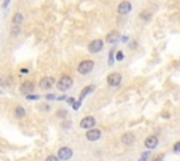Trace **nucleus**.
<instances>
[{
    "label": "nucleus",
    "mask_w": 180,
    "mask_h": 161,
    "mask_svg": "<svg viewBox=\"0 0 180 161\" xmlns=\"http://www.w3.org/2000/svg\"><path fill=\"white\" fill-rule=\"evenodd\" d=\"M73 84V79L70 76H62L57 83V87L61 90V91H68V90L72 87Z\"/></svg>",
    "instance_id": "nucleus-1"
},
{
    "label": "nucleus",
    "mask_w": 180,
    "mask_h": 161,
    "mask_svg": "<svg viewBox=\"0 0 180 161\" xmlns=\"http://www.w3.org/2000/svg\"><path fill=\"white\" fill-rule=\"evenodd\" d=\"M94 67V62L90 59H86V60H82V62L79 63V66H77V72L80 73V74H89L92 70H93Z\"/></svg>",
    "instance_id": "nucleus-2"
},
{
    "label": "nucleus",
    "mask_w": 180,
    "mask_h": 161,
    "mask_svg": "<svg viewBox=\"0 0 180 161\" xmlns=\"http://www.w3.org/2000/svg\"><path fill=\"white\" fill-rule=\"evenodd\" d=\"M103 46H104V42L101 39H94L89 43L87 49H89L90 53H99L101 49H103Z\"/></svg>",
    "instance_id": "nucleus-3"
},
{
    "label": "nucleus",
    "mask_w": 180,
    "mask_h": 161,
    "mask_svg": "<svg viewBox=\"0 0 180 161\" xmlns=\"http://www.w3.org/2000/svg\"><path fill=\"white\" fill-rule=\"evenodd\" d=\"M131 10H132V4H131L130 2H127V0L121 2V3L118 4V7H117V13L120 14V16H125V14H128Z\"/></svg>",
    "instance_id": "nucleus-4"
},
{
    "label": "nucleus",
    "mask_w": 180,
    "mask_h": 161,
    "mask_svg": "<svg viewBox=\"0 0 180 161\" xmlns=\"http://www.w3.org/2000/svg\"><path fill=\"white\" fill-rule=\"evenodd\" d=\"M121 80H123V76H121L120 73H111V74H108V77H107V83H108L110 87L120 86Z\"/></svg>",
    "instance_id": "nucleus-5"
},
{
    "label": "nucleus",
    "mask_w": 180,
    "mask_h": 161,
    "mask_svg": "<svg viewBox=\"0 0 180 161\" xmlns=\"http://www.w3.org/2000/svg\"><path fill=\"white\" fill-rule=\"evenodd\" d=\"M73 155V151L70 150L69 147H61L58 150V158L62 161H66V160H70Z\"/></svg>",
    "instance_id": "nucleus-6"
},
{
    "label": "nucleus",
    "mask_w": 180,
    "mask_h": 161,
    "mask_svg": "<svg viewBox=\"0 0 180 161\" xmlns=\"http://www.w3.org/2000/svg\"><path fill=\"white\" fill-rule=\"evenodd\" d=\"M101 136V130L100 129H89V132H86V139L89 141H96L99 140Z\"/></svg>",
    "instance_id": "nucleus-7"
},
{
    "label": "nucleus",
    "mask_w": 180,
    "mask_h": 161,
    "mask_svg": "<svg viewBox=\"0 0 180 161\" xmlns=\"http://www.w3.org/2000/svg\"><path fill=\"white\" fill-rule=\"evenodd\" d=\"M158 144H159L158 136L151 135V136H148V137L145 139V146H147V148H149V150H154V148H156Z\"/></svg>",
    "instance_id": "nucleus-8"
},
{
    "label": "nucleus",
    "mask_w": 180,
    "mask_h": 161,
    "mask_svg": "<svg viewBox=\"0 0 180 161\" xmlns=\"http://www.w3.org/2000/svg\"><path fill=\"white\" fill-rule=\"evenodd\" d=\"M94 125H96V119L93 116H84L80 121V128L82 129H92Z\"/></svg>",
    "instance_id": "nucleus-9"
},
{
    "label": "nucleus",
    "mask_w": 180,
    "mask_h": 161,
    "mask_svg": "<svg viewBox=\"0 0 180 161\" xmlns=\"http://www.w3.org/2000/svg\"><path fill=\"white\" fill-rule=\"evenodd\" d=\"M53 84H55V79H53V77H44L40 81V88L49 90L51 87H53Z\"/></svg>",
    "instance_id": "nucleus-10"
},
{
    "label": "nucleus",
    "mask_w": 180,
    "mask_h": 161,
    "mask_svg": "<svg viewBox=\"0 0 180 161\" xmlns=\"http://www.w3.org/2000/svg\"><path fill=\"white\" fill-rule=\"evenodd\" d=\"M106 41L108 43H117L120 41V32L118 31H110L106 36Z\"/></svg>",
    "instance_id": "nucleus-11"
},
{
    "label": "nucleus",
    "mask_w": 180,
    "mask_h": 161,
    "mask_svg": "<svg viewBox=\"0 0 180 161\" xmlns=\"http://www.w3.org/2000/svg\"><path fill=\"white\" fill-rule=\"evenodd\" d=\"M33 90H34V84L31 81H25V83H23L20 86V91L23 92V94H31L33 92Z\"/></svg>",
    "instance_id": "nucleus-12"
},
{
    "label": "nucleus",
    "mask_w": 180,
    "mask_h": 161,
    "mask_svg": "<svg viewBox=\"0 0 180 161\" xmlns=\"http://www.w3.org/2000/svg\"><path fill=\"white\" fill-rule=\"evenodd\" d=\"M134 140H135V136L132 135V133H124L123 135V137H121V141H123L124 144H132L134 143Z\"/></svg>",
    "instance_id": "nucleus-13"
},
{
    "label": "nucleus",
    "mask_w": 180,
    "mask_h": 161,
    "mask_svg": "<svg viewBox=\"0 0 180 161\" xmlns=\"http://www.w3.org/2000/svg\"><path fill=\"white\" fill-rule=\"evenodd\" d=\"M93 90H94V86H92V84H90V86H87V87H84V88L82 90V91H80L79 99H80V101H83V99H84V97H86L87 94H90V92L93 91Z\"/></svg>",
    "instance_id": "nucleus-14"
},
{
    "label": "nucleus",
    "mask_w": 180,
    "mask_h": 161,
    "mask_svg": "<svg viewBox=\"0 0 180 161\" xmlns=\"http://www.w3.org/2000/svg\"><path fill=\"white\" fill-rule=\"evenodd\" d=\"M139 18H141V20H143V21H149V20H152V13H151V11H148V10L141 11V13H139Z\"/></svg>",
    "instance_id": "nucleus-15"
},
{
    "label": "nucleus",
    "mask_w": 180,
    "mask_h": 161,
    "mask_svg": "<svg viewBox=\"0 0 180 161\" xmlns=\"http://www.w3.org/2000/svg\"><path fill=\"white\" fill-rule=\"evenodd\" d=\"M14 116H16V118H24V116H25V109H24L23 107H17V108L14 109Z\"/></svg>",
    "instance_id": "nucleus-16"
},
{
    "label": "nucleus",
    "mask_w": 180,
    "mask_h": 161,
    "mask_svg": "<svg viewBox=\"0 0 180 161\" xmlns=\"http://www.w3.org/2000/svg\"><path fill=\"white\" fill-rule=\"evenodd\" d=\"M23 23V14L21 13H16L13 16V24L14 25H20Z\"/></svg>",
    "instance_id": "nucleus-17"
},
{
    "label": "nucleus",
    "mask_w": 180,
    "mask_h": 161,
    "mask_svg": "<svg viewBox=\"0 0 180 161\" xmlns=\"http://www.w3.org/2000/svg\"><path fill=\"white\" fill-rule=\"evenodd\" d=\"M11 83H13V80H11L10 77H9V79H6V80H4V79H2V76H0V84H2V86H3V87H9V86H10V84H11Z\"/></svg>",
    "instance_id": "nucleus-18"
},
{
    "label": "nucleus",
    "mask_w": 180,
    "mask_h": 161,
    "mask_svg": "<svg viewBox=\"0 0 180 161\" xmlns=\"http://www.w3.org/2000/svg\"><path fill=\"white\" fill-rule=\"evenodd\" d=\"M20 31H21L20 25H14V24H13V28H11V35H18V34H20Z\"/></svg>",
    "instance_id": "nucleus-19"
},
{
    "label": "nucleus",
    "mask_w": 180,
    "mask_h": 161,
    "mask_svg": "<svg viewBox=\"0 0 180 161\" xmlns=\"http://www.w3.org/2000/svg\"><path fill=\"white\" fill-rule=\"evenodd\" d=\"M149 155H151L149 151H145V153H142V157H141L138 161H147L148 158H149Z\"/></svg>",
    "instance_id": "nucleus-20"
},
{
    "label": "nucleus",
    "mask_w": 180,
    "mask_h": 161,
    "mask_svg": "<svg viewBox=\"0 0 180 161\" xmlns=\"http://www.w3.org/2000/svg\"><path fill=\"white\" fill-rule=\"evenodd\" d=\"M115 59L118 60V62H121V60L124 59V53L121 52V51H118V52H117V55H115Z\"/></svg>",
    "instance_id": "nucleus-21"
},
{
    "label": "nucleus",
    "mask_w": 180,
    "mask_h": 161,
    "mask_svg": "<svg viewBox=\"0 0 180 161\" xmlns=\"http://www.w3.org/2000/svg\"><path fill=\"white\" fill-rule=\"evenodd\" d=\"M173 153H180V141L174 143V146H173Z\"/></svg>",
    "instance_id": "nucleus-22"
},
{
    "label": "nucleus",
    "mask_w": 180,
    "mask_h": 161,
    "mask_svg": "<svg viewBox=\"0 0 180 161\" xmlns=\"http://www.w3.org/2000/svg\"><path fill=\"white\" fill-rule=\"evenodd\" d=\"M25 97H27V99H30V101H35V99L40 98L38 95H33V94H27Z\"/></svg>",
    "instance_id": "nucleus-23"
},
{
    "label": "nucleus",
    "mask_w": 180,
    "mask_h": 161,
    "mask_svg": "<svg viewBox=\"0 0 180 161\" xmlns=\"http://www.w3.org/2000/svg\"><path fill=\"white\" fill-rule=\"evenodd\" d=\"M80 104H82V101L79 99V101H75L73 104H72V107H73V109H79L80 108Z\"/></svg>",
    "instance_id": "nucleus-24"
},
{
    "label": "nucleus",
    "mask_w": 180,
    "mask_h": 161,
    "mask_svg": "<svg viewBox=\"0 0 180 161\" xmlns=\"http://www.w3.org/2000/svg\"><path fill=\"white\" fill-rule=\"evenodd\" d=\"M45 161H59V158L55 157V155H49V157L45 158Z\"/></svg>",
    "instance_id": "nucleus-25"
},
{
    "label": "nucleus",
    "mask_w": 180,
    "mask_h": 161,
    "mask_svg": "<svg viewBox=\"0 0 180 161\" xmlns=\"http://www.w3.org/2000/svg\"><path fill=\"white\" fill-rule=\"evenodd\" d=\"M114 53H115V51L111 49V52H110V65H113L114 63Z\"/></svg>",
    "instance_id": "nucleus-26"
},
{
    "label": "nucleus",
    "mask_w": 180,
    "mask_h": 161,
    "mask_svg": "<svg viewBox=\"0 0 180 161\" xmlns=\"http://www.w3.org/2000/svg\"><path fill=\"white\" fill-rule=\"evenodd\" d=\"M66 115H68V112L65 111V109H62V111H58V116H62V118H65Z\"/></svg>",
    "instance_id": "nucleus-27"
},
{
    "label": "nucleus",
    "mask_w": 180,
    "mask_h": 161,
    "mask_svg": "<svg viewBox=\"0 0 180 161\" xmlns=\"http://www.w3.org/2000/svg\"><path fill=\"white\" fill-rule=\"evenodd\" d=\"M55 98H57V97L53 95V94H48V95H47V99H49V101H51V99H55Z\"/></svg>",
    "instance_id": "nucleus-28"
},
{
    "label": "nucleus",
    "mask_w": 180,
    "mask_h": 161,
    "mask_svg": "<svg viewBox=\"0 0 180 161\" xmlns=\"http://www.w3.org/2000/svg\"><path fill=\"white\" fill-rule=\"evenodd\" d=\"M9 3H10V0H4V3H3V9H6V7L9 6Z\"/></svg>",
    "instance_id": "nucleus-29"
},
{
    "label": "nucleus",
    "mask_w": 180,
    "mask_h": 161,
    "mask_svg": "<svg viewBox=\"0 0 180 161\" xmlns=\"http://www.w3.org/2000/svg\"><path fill=\"white\" fill-rule=\"evenodd\" d=\"M162 160H163V155H159V157H158V158H155L154 161H162Z\"/></svg>",
    "instance_id": "nucleus-30"
},
{
    "label": "nucleus",
    "mask_w": 180,
    "mask_h": 161,
    "mask_svg": "<svg viewBox=\"0 0 180 161\" xmlns=\"http://www.w3.org/2000/svg\"><path fill=\"white\" fill-rule=\"evenodd\" d=\"M68 102H69V104H73V102H75V98H69V99H68Z\"/></svg>",
    "instance_id": "nucleus-31"
},
{
    "label": "nucleus",
    "mask_w": 180,
    "mask_h": 161,
    "mask_svg": "<svg viewBox=\"0 0 180 161\" xmlns=\"http://www.w3.org/2000/svg\"><path fill=\"white\" fill-rule=\"evenodd\" d=\"M21 73H23V74H25V73H28V69H21Z\"/></svg>",
    "instance_id": "nucleus-32"
}]
</instances>
